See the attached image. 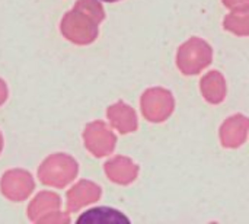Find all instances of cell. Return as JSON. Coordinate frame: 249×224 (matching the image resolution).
I'll return each mask as SVG.
<instances>
[{
	"label": "cell",
	"mask_w": 249,
	"mask_h": 224,
	"mask_svg": "<svg viewBox=\"0 0 249 224\" xmlns=\"http://www.w3.org/2000/svg\"><path fill=\"white\" fill-rule=\"evenodd\" d=\"M79 224H121L130 223V220L120 211L108 207H98L85 211L79 219Z\"/></svg>",
	"instance_id": "6da1fadb"
},
{
	"label": "cell",
	"mask_w": 249,
	"mask_h": 224,
	"mask_svg": "<svg viewBox=\"0 0 249 224\" xmlns=\"http://www.w3.org/2000/svg\"><path fill=\"white\" fill-rule=\"evenodd\" d=\"M102 1H108V3H114V1H118V0H102Z\"/></svg>",
	"instance_id": "7a4b0ae2"
}]
</instances>
